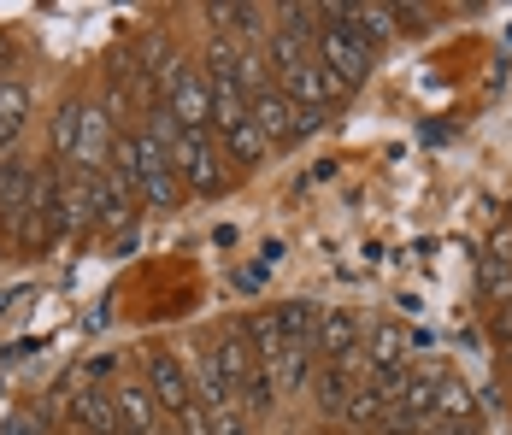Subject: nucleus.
<instances>
[{
    "instance_id": "11",
    "label": "nucleus",
    "mask_w": 512,
    "mask_h": 435,
    "mask_svg": "<svg viewBox=\"0 0 512 435\" xmlns=\"http://www.w3.org/2000/svg\"><path fill=\"white\" fill-rule=\"evenodd\" d=\"M212 365L230 377V388H236V394L248 388V377L259 371V353H254V341H248V330H242V324H230V330L218 336V347H212Z\"/></svg>"
},
{
    "instance_id": "4",
    "label": "nucleus",
    "mask_w": 512,
    "mask_h": 435,
    "mask_svg": "<svg viewBox=\"0 0 512 435\" xmlns=\"http://www.w3.org/2000/svg\"><path fill=\"white\" fill-rule=\"evenodd\" d=\"M142 383L154 388V400H159V412H165V418H183L189 406H201V400H195V371H189L177 353H165V347H154V353H148Z\"/></svg>"
},
{
    "instance_id": "15",
    "label": "nucleus",
    "mask_w": 512,
    "mask_h": 435,
    "mask_svg": "<svg viewBox=\"0 0 512 435\" xmlns=\"http://www.w3.org/2000/svg\"><path fill=\"white\" fill-rule=\"evenodd\" d=\"M24 124H30V83L6 77V83H0V153H12V147H18Z\"/></svg>"
},
{
    "instance_id": "16",
    "label": "nucleus",
    "mask_w": 512,
    "mask_h": 435,
    "mask_svg": "<svg viewBox=\"0 0 512 435\" xmlns=\"http://www.w3.org/2000/svg\"><path fill=\"white\" fill-rule=\"evenodd\" d=\"M271 318H277L283 347H312V341H318V324H324V312H318L312 300H289V306H277Z\"/></svg>"
},
{
    "instance_id": "1",
    "label": "nucleus",
    "mask_w": 512,
    "mask_h": 435,
    "mask_svg": "<svg viewBox=\"0 0 512 435\" xmlns=\"http://www.w3.org/2000/svg\"><path fill=\"white\" fill-rule=\"evenodd\" d=\"M124 165H130V177H136V194H142V206H154V212H171L177 200H183V177H177V159L165 153V147L148 136V130H130V136H118L112 147Z\"/></svg>"
},
{
    "instance_id": "18",
    "label": "nucleus",
    "mask_w": 512,
    "mask_h": 435,
    "mask_svg": "<svg viewBox=\"0 0 512 435\" xmlns=\"http://www.w3.org/2000/svg\"><path fill=\"white\" fill-rule=\"evenodd\" d=\"M218 142L230 147V159H236V165H259V159L271 153V142L259 136V124H254V112H248V118H236V124H224V130H218Z\"/></svg>"
},
{
    "instance_id": "20",
    "label": "nucleus",
    "mask_w": 512,
    "mask_h": 435,
    "mask_svg": "<svg viewBox=\"0 0 512 435\" xmlns=\"http://www.w3.org/2000/svg\"><path fill=\"white\" fill-rule=\"evenodd\" d=\"M277 400H283L277 371H271V365H259L254 377H248V388H242V412H248V418H265V412H277Z\"/></svg>"
},
{
    "instance_id": "14",
    "label": "nucleus",
    "mask_w": 512,
    "mask_h": 435,
    "mask_svg": "<svg viewBox=\"0 0 512 435\" xmlns=\"http://www.w3.org/2000/svg\"><path fill=\"white\" fill-rule=\"evenodd\" d=\"M71 424L83 435H124L118 406H112V394H101V388H83V394L71 400Z\"/></svg>"
},
{
    "instance_id": "17",
    "label": "nucleus",
    "mask_w": 512,
    "mask_h": 435,
    "mask_svg": "<svg viewBox=\"0 0 512 435\" xmlns=\"http://www.w3.org/2000/svg\"><path fill=\"white\" fill-rule=\"evenodd\" d=\"M265 53H271V71H301V65H312L318 59V42L312 36H295V30H271V42H265Z\"/></svg>"
},
{
    "instance_id": "10",
    "label": "nucleus",
    "mask_w": 512,
    "mask_h": 435,
    "mask_svg": "<svg viewBox=\"0 0 512 435\" xmlns=\"http://www.w3.org/2000/svg\"><path fill=\"white\" fill-rule=\"evenodd\" d=\"M83 112H89V100L83 95H71V100L53 106L48 142H53V165H65V171H77V153H83Z\"/></svg>"
},
{
    "instance_id": "19",
    "label": "nucleus",
    "mask_w": 512,
    "mask_h": 435,
    "mask_svg": "<svg viewBox=\"0 0 512 435\" xmlns=\"http://www.w3.org/2000/svg\"><path fill=\"white\" fill-rule=\"evenodd\" d=\"M271 371H277V388H283V394L307 388L312 377H318V347H283V353L271 359Z\"/></svg>"
},
{
    "instance_id": "12",
    "label": "nucleus",
    "mask_w": 512,
    "mask_h": 435,
    "mask_svg": "<svg viewBox=\"0 0 512 435\" xmlns=\"http://www.w3.org/2000/svg\"><path fill=\"white\" fill-rule=\"evenodd\" d=\"M365 377H354V365H318V377H312V406L324 412V418H348V400H354V388Z\"/></svg>"
},
{
    "instance_id": "24",
    "label": "nucleus",
    "mask_w": 512,
    "mask_h": 435,
    "mask_svg": "<svg viewBox=\"0 0 512 435\" xmlns=\"http://www.w3.org/2000/svg\"><path fill=\"white\" fill-rule=\"evenodd\" d=\"M0 435H48V424H42V412H6Z\"/></svg>"
},
{
    "instance_id": "23",
    "label": "nucleus",
    "mask_w": 512,
    "mask_h": 435,
    "mask_svg": "<svg viewBox=\"0 0 512 435\" xmlns=\"http://www.w3.org/2000/svg\"><path fill=\"white\" fill-rule=\"evenodd\" d=\"M483 294H489L495 306H512V265H501V259H483Z\"/></svg>"
},
{
    "instance_id": "22",
    "label": "nucleus",
    "mask_w": 512,
    "mask_h": 435,
    "mask_svg": "<svg viewBox=\"0 0 512 435\" xmlns=\"http://www.w3.org/2000/svg\"><path fill=\"white\" fill-rule=\"evenodd\" d=\"M206 430L212 435H254V424H248V412L230 400V406H206Z\"/></svg>"
},
{
    "instance_id": "13",
    "label": "nucleus",
    "mask_w": 512,
    "mask_h": 435,
    "mask_svg": "<svg viewBox=\"0 0 512 435\" xmlns=\"http://www.w3.org/2000/svg\"><path fill=\"white\" fill-rule=\"evenodd\" d=\"M283 95L295 100V106H307V112H330V100L342 95V89H336V77L312 59V65H301V71L283 77Z\"/></svg>"
},
{
    "instance_id": "2",
    "label": "nucleus",
    "mask_w": 512,
    "mask_h": 435,
    "mask_svg": "<svg viewBox=\"0 0 512 435\" xmlns=\"http://www.w3.org/2000/svg\"><path fill=\"white\" fill-rule=\"evenodd\" d=\"M159 100L171 106V118L183 124V136H212V89H206V71L195 59H177L165 71Z\"/></svg>"
},
{
    "instance_id": "6",
    "label": "nucleus",
    "mask_w": 512,
    "mask_h": 435,
    "mask_svg": "<svg viewBox=\"0 0 512 435\" xmlns=\"http://www.w3.org/2000/svg\"><path fill=\"white\" fill-rule=\"evenodd\" d=\"M95 183H101V230H118V224H130L136 218V177H130V165L112 153V165L95 171Z\"/></svg>"
},
{
    "instance_id": "25",
    "label": "nucleus",
    "mask_w": 512,
    "mask_h": 435,
    "mask_svg": "<svg viewBox=\"0 0 512 435\" xmlns=\"http://www.w3.org/2000/svg\"><path fill=\"white\" fill-rule=\"evenodd\" d=\"M489 259H501V265H512V224H501V230L489 236Z\"/></svg>"
},
{
    "instance_id": "28",
    "label": "nucleus",
    "mask_w": 512,
    "mask_h": 435,
    "mask_svg": "<svg viewBox=\"0 0 512 435\" xmlns=\"http://www.w3.org/2000/svg\"><path fill=\"white\" fill-rule=\"evenodd\" d=\"M495 341H512V306H501V312H495Z\"/></svg>"
},
{
    "instance_id": "8",
    "label": "nucleus",
    "mask_w": 512,
    "mask_h": 435,
    "mask_svg": "<svg viewBox=\"0 0 512 435\" xmlns=\"http://www.w3.org/2000/svg\"><path fill=\"white\" fill-rule=\"evenodd\" d=\"M359 341H365V330H359V318L354 312H324V324H318V365H354L359 359Z\"/></svg>"
},
{
    "instance_id": "5",
    "label": "nucleus",
    "mask_w": 512,
    "mask_h": 435,
    "mask_svg": "<svg viewBox=\"0 0 512 435\" xmlns=\"http://www.w3.org/2000/svg\"><path fill=\"white\" fill-rule=\"evenodd\" d=\"M177 177H183V189H189V194L218 200V194H224V183H230L218 142H212V136H183V142H177Z\"/></svg>"
},
{
    "instance_id": "26",
    "label": "nucleus",
    "mask_w": 512,
    "mask_h": 435,
    "mask_svg": "<svg viewBox=\"0 0 512 435\" xmlns=\"http://www.w3.org/2000/svg\"><path fill=\"white\" fill-rule=\"evenodd\" d=\"M12 59H18V48H12V36H6V30H0V83H6V77H12Z\"/></svg>"
},
{
    "instance_id": "3",
    "label": "nucleus",
    "mask_w": 512,
    "mask_h": 435,
    "mask_svg": "<svg viewBox=\"0 0 512 435\" xmlns=\"http://www.w3.org/2000/svg\"><path fill=\"white\" fill-rule=\"evenodd\" d=\"M318 65L336 77L342 95H354L359 83L371 77V48L359 42L348 24H324V30H318Z\"/></svg>"
},
{
    "instance_id": "7",
    "label": "nucleus",
    "mask_w": 512,
    "mask_h": 435,
    "mask_svg": "<svg viewBox=\"0 0 512 435\" xmlns=\"http://www.w3.org/2000/svg\"><path fill=\"white\" fill-rule=\"evenodd\" d=\"M36 165L12 147V153H0V230H12L18 224V212L30 206V194H36Z\"/></svg>"
},
{
    "instance_id": "27",
    "label": "nucleus",
    "mask_w": 512,
    "mask_h": 435,
    "mask_svg": "<svg viewBox=\"0 0 512 435\" xmlns=\"http://www.w3.org/2000/svg\"><path fill=\"white\" fill-rule=\"evenodd\" d=\"M430 435H483V424H471V418H465V424H436Z\"/></svg>"
},
{
    "instance_id": "9",
    "label": "nucleus",
    "mask_w": 512,
    "mask_h": 435,
    "mask_svg": "<svg viewBox=\"0 0 512 435\" xmlns=\"http://www.w3.org/2000/svg\"><path fill=\"white\" fill-rule=\"evenodd\" d=\"M112 406H118V424H124V435H159V400L154 388L142 383V377H130V383L112 388Z\"/></svg>"
},
{
    "instance_id": "21",
    "label": "nucleus",
    "mask_w": 512,
    "mask_h": 435,
    "mask_svg": "<svg viewBox=\"0 0 512 435\" xmlns=\"http://www.w3.org/2000/svg\"><path fill=\"white\" fill-rule=\"evenodd\" d=\"M465 418H471V388L460 377H442V388H436V424H465Z\"/></svg>"
}]
</instances>
